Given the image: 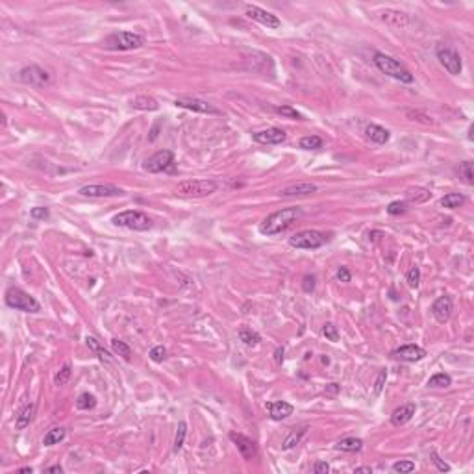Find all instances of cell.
<instances>
[{
    "instance_id": "cell-1",
    "label": "cell",
    "mask_w": 474,
    "mask_h": 474,
    "mask_svg": "<svg viewBox=\"0 0 474 474\" xmlns=\"http://www.w3.org/2000/svg\"><path fill=\"white\" fill-rule=\"evenodd\" d=\"M300 217H302V209L300 207H284V209H278V212L271 213L269 217L263 219V222L259 224V232L263 235H278L282 232H286Z\"/></svg>"
},
{
    "instance_id": "cell-2",
    "label": "cell",
    "mask_w": 474,
    "mask_h": 474,
    "mask_svg": "<svg viewBox=\"0 0 474 474\" xmlns=\"http://www.w3.org/2000/svg\"><path fill=\"white\" fill-rule=\"evenodd\" d=\"M373 61L378 69L382 71L383 74H387V76H391V78L398 80L402 83H413V74L391 56L383 54V52H374Z\"/></svg>"
},
{
    "instance_id": "cell-3",
    "label": "cell",
    "mask_w": 474,
    "mask_h": 474,
    "mask_svg": "<svg viewBox=\"0 0 474 474\" xmlns=\"http://www.w3.org/2000/svg\"><path fill=\"white\" fill-rule=\"evenodd\" d=\"M111 222L119 228H128V230L134 232H147L154 226L152 219L143 212H137V209H128V212H120L117 213Z\"/></svg>"
},
{
    "instance_id": "cell-4",
    "label": "cell",
    "mask_w": 474,
    "mask_h": 474,
    "mask_svg": "<svg viewBox=\"0 0 474 474\" xmlns=\"http://www.w3.org/2000/svg\"><path fill=\"white\" fill-rule=\"evenodd\" d=\"M217 182L213 180H185L176 185L174 193L184 198H202L209 197L217 191Z\"/></svg>"
},
{
    "instance_id": "cell-5",
    "label": "cell",
    "mask_w": 474,
    "mask_h": 474,
    "mask_svg": "<svg viewBox=\"0 0 474 474\" xmlns=\"http://www.w3.org/2000/svg\"><path fill=\"white\" fill-rule=\"evenodd\" d=\"M6 304L11 309H17V311H24V313H37L41 306L33 299L32 295H28L26 291H23L21 287H9L6 291Z\"/></svg>"
},
{
    "instance_id": "cell-6",
    "label": "cell",
    "mask_w": 474,
    "mask_h": 474,
    "mask_svg": "<svg viewBox=\"0 0 474 474\" xmlns=\"http://www.w3.org/2000/svg\"><path fill=\"white\" fill-rule=\"evenodd\" d=\"M145 45V37L135 32H115L104 39L108 50H134Z\"/></svg>"
},
{
    "instance_id": "cell-7",
    "label": "cell",
    "mask_w": 474,
    "mask_h": 474,
    "mask_svg": "<svg viewBox=\"0 0 474 474\" xmlns=\"http://www.w3.org/2000/svg\"><path fill=\"white\" fill-rule=\"evenodd\" d=\"M326 234H322L319 230H302L299 234L291 235L289 244L295 249H304V250H315L319 247L326 243Z\"/></svg>"
},
{
    "instance_id": "cell-8",
    "label": "cell",
    "mask_w": 474,
    "mask_h": 474,
    "mask_svg": "<svg viewBox=\"0 0 474 474\" xmlns=\"http://www.w3.org/2000/svg\"><path fill=\"white\" fill-rule=\"evenodd\" d=\"M435 54H437V60L441 61V65L448 71V73L454 74V76L461 74L463 63H461L460 54H458L454 48H450V46H447V45H437Z\"/></svg>"
},
{
    "instance_id": "cell-9",
    "label": "cell",
    "mask_w": 474,
    "mask_h": 474,
    "mask_svg": "<svg viewBox=\"0 0 474 474\" xmlns=\"http://www.w3.org/2000/svg\"><path fill=\"white\" fill-rule=\"evenodd\" d=\"M172 165H174V154H172V150H160V152H156L154 156H150L145 161L143 169L147 170V172L156 174V172L169 170Z\"/></svg>"
},
{
    "instance_id": "cell-10",
    "label": "cell",
    "mask_w": 474,
    "mask_h": 474,
    "mask_svg": "<svg viewBox=\"0 0 474 474\" xmlns=\"http://www.w3.org/2000/svg\"><path fill=\"white\" fill-rule=\"evenodd\" d=\"M176 108H184V110L195 111V113H206V115H219L221 110L215 108L213 104L206 100H200V98H193V97H180L174 100Z\"/></svg>"
},
{
    "instance_id": "cell-11",
    "label": "cell",
    "mask_w": 474,
    "mask_h": 474,
    "mask_svg": "<svg viewBox=\"0 0 474 474\" xmlns=\"http://www.w3.org/2000/svg\"><path fill=\"white\" fill-rule=\"evenodd\" d=\"M78 193L82 197H89V198H106V197H122L125 191L113 184H91L80 187Z\"/></svg>"
},
{
    "instance_id": "cell-12",
    "label": "cell",
    "mask_w": 474,
    "mask_h": 474,
    "mask_svg": "<svg viewBox=\"0 0 474 474\" xmlns=\"http://www.w3.org/2000/svg\"><path fill=\"white\" fill-rule=\"evenodd\" d=\"M19 78H21L23 83H26V85L43 87V85H46V83L50 82V74L46 73L45 69H41L39 65H30V67H24L19 73Z\"/></svg>"
},
{
    "instance_id": "cell-13",
    "label": "cell",
    "mask_w": 474,
    "mask_h": 474,
    "mask_svg": "<svg viewBox=\"0 0 474 474\" xmlns=\"http://www.w3.org/2000/svg\"><path fill=\"white\" fill-rule=\"evenodd\" d=\"M244 15H247L249 19H252V21H256V23L263 24V26L272 28V30H276V28L282 26L280 19H278L276 15H272L271 11L258 8V6H247V11H244Z\"/></svg>"
},
{
    "instance_id": "cell-14",
    "label": "cell",
    "mask_w": 474,
    "mask_h": 474,
    "mask_svg": "<svg viewBox=\"0 0 474 474\" xmlns=\"http://www.w3.org/2000/svg\"><path fill=\"white\" fill-rule=\"evenodd\" d=\"M230 439L234 441L235 447H237V450H239V454L243 456V460H247V461L256 460V456H258V447H256V443H254L252 439L243 435V433H230Z\"/></svg>"
},
{
    "instance_id": "cell-15",
    "label": "cell",
    "mask_w": 474,
    "mask_h": 474,
    "mask_svg": "<svg viewBox=\"0 0 474 474\" xmlns=\"http://www.w3.org/2000/svg\"><path fill=\"white\" fill-rule=\"evenodd\" d=\"M391 356L395 359H400V361H408V363H415V361H420V359L426 358V350L423 346L417 345H404L398 346L391 352Z\"/></svg>"
},
{
    "instance_id": "cell-16",
    "label": "cell",
    "mask_w": 474,
    "mask_h": 474,
    "mask_svg": "<svg viewBox=\"0 0 474 474\" xmlns=\"http://www.w3.org/2000/svg\"><path fill=\"white\" fill-rule=\"evenodd\" d=\"M252 137L259 145H280L287 139V134L282 128H267L261 130V132H256Z\"/></svg>"
},
{
    "instance_id": "cell-17",
    "label": "cell",
    "mask_w": 474,
    "mask_h": 474,
    "mask_svg": "<svg viewBox=\"0 0 474 474\" xmlns=\"http://www.w3.org/2000/svg\"><path fill=\"white\" fill-rule=\"evenodd\" d=\"M452 311H454V302H452L450 296H439L435 302L432 304V315L435 317L437 322H447L452 317Z\"/></svg>"
},
{
    "instance_id": "cell-18",
    "label": "cell",
    "mask_w": 474,
    "mask_h": 474,
    "mask_svg": "<svg viewBox=\"0 0 474 474\" xmlns=\"http://www.w3.org/2000/svg\"><path fill=\"white\" fill-rule=\"evenodd\" d=\"M317 193V185L309 184V182H299V184H291L287 187L280 189V197H308V195Z\"/></svg>"
},
{
    "instance_id": "cell-19",
    "label": "cell",
    "mask_w": 474,
    "mask_h": 474,
    "mask_svg": "<svg viewBox=\"0 0 474 474\" xmlns=\"http://www.w3.org/2000/svg\"><path fill=\"white\" fill-rule=\"evenodd\" d=\"M415 411H417L415 402H408V404L396 408L391 415V424L393 426H404V424H408L411 419H413Z\"/></svg>"
},
{
    "instance_id": "cell-20",
    "label": "cell",
    "mask_w": 474,
    "mask_h": 474,
    "mask_svg": "<svg viewBox=\"0 0 474 474\" xmlns=\"http://www.w3.org/2000/svg\"><path fill=\"white\" fill-rule=\"evenodd\" d=\"M267 411H269V415H271L272 420H284L293 415L295 408L286 400H276V402H269Z\"/></svg>"
},
{
    "instance_id": "cell-21",
    "label": "cell",
    "mask_w": 474,
    "mask_h": 474,
    "mask_svg": "<svg viewBox=\"0 0 474 474\" xmlns=\"http://www.w3.org/2000/svg\"><path fill=\"white\" fill-rule=\"evenodd\" d=\"M380 19L393 28H406L410 24V17L404 11H396V9H385V11H382Z\"/></svg>"
},
{
    "instance_id": "cell-22",
    "label": "cell",
    "mask_w": 474,
    "mask_h": 474,
    "mask_svg": "<svg viewBox=\"0 0 474 474\" xmlns=\"http://www.w3.org/2000/svg\"><path fill=\"white\" fill-rule=\"evenodd\" d=\"M365 134H367V137L371 139V141H374V143H378V145L387 143L389 137H391L389 130H385L383 126H378V125H368L367 128H365Z\"/></svg>"
},
{
    "instance_id": "cell-23",
    "label": "cell",
    "mask_w": 474,
    "mask_h": 474,
    "mask_svg": "<svg viewBox=\"0 0 474 474\" xmlns=\"http://www.w3.org/2000/svg\"><path fill=\"white\" fill-rule=\"evenodd\" d=\"M36 410H37L36 404H28L24 410H21V413H19L17 419H15V430H24V428H26L28 424L32 423L33 415H36Z\"/></svg>"
},
{
    "instance_id": "cell-24",
    "label": "cell",
    "mask_w": 474,
    "mask_h": 474,
    "mask_svg": "<svg viewBox=\"0 0 474 474\" xmlns=\"http://www.w3.org/2000/svg\"><path fill=\"white\" fill-rule=\"evenodd\" d=\"M308 430H309L308 426H302V428H299V430H293V432L284 439L282 448H284V450H291V448H295L296 445H300V441H302V437L308 433Z\"/></svg>"
},
{
    "instance_id": "cell-25",
    "label": "cell",
    "mask_w": 474,
    "mask_h": 474,
    "mask_svg": "<svg viewBox=\"0 0 474 474\" xmlns=\"http://www.w3.org/2000/svg\"><path fill=\"white\" fill-rule=\"evenodd\" d=\"M237 336H239V339L243 341L247 346H256V345H259V341H261L258 331H254L252 328H249V326H241L239 331H237Z\"/></svg>"
},
{
    "instance_id": "cell-26",
    "label": "cell",
    "mask_w": 474,
    "mask_h": 474,
    "mask_svg": "<svg viewBox=\"0 0 474 474\" xmlns=\"http://www.w3.org/2000/svg\"><path fill=\"white\" fill-rule=\"evenodd\" d=\"M85 343H87L89 348H91L93 352H95V354H97L98 358L102 359V361H106V363H110V361H111L110 352H108V350H104V346L100 345V341H98L97 337L87 336V337H85Z\"/></svg>"
},
{
    "instance_id": "cell-27",
    "label": "cell",
    "mask_w": 474,
    "mask_h": 474,
    "mask_svg": "<svg viewBox=\"0 0 474 474\" xmlns=\"http://www.w3.org/2000/svg\"><path fill=\"white\" fill-rule=\"evenodd\" d=\"M132 108H134V110H141V111H156L157 108H160V104L150 97H135L134 100H132Z\"/></svg>"
},
{
    "instance_id": "cell-28",
    "label": "cell",
    "mask_w": 474,
    "mask_h": 474,
    "mask_svg": "<svg viewBox=\"0 0 474 474\" xmlns=\"http://www.w3.org/2000/svg\"><path fill=\"white\" fill-rule=\"evenodd\" d=\"M336 447L343 452H358L363 448V441L358 437H346V439H341Z\"/></svg>"
},
{
    "instance_id": "cell-29",
    "label": "cell",
    "mask_w": 474,
    "mask_h": 474,
    "mask_svg": "<svg viewBox=\"0 0 474 474\" xmlns=\"http://www.w3.org/2000/svg\"><path fill=\"white\" fill-rule=\"evenodd\" d=\"M465 200L467 198L460 193H448L441 198V206L448 207V209H456V207H460L461 204H465Z\"/></svg>"
},
{
    "instance_id": "cell-30",
    "label": "cell",
    "mask_w": 474,
    "mask_h": 474,
    "mask_svg": "<svg viewBox=\"0 0 474 474\" xmlns=\"http://www.w3.org/2000/svg\"><path fill=\"white\" fill-rule=\"evenodd\" d=\"M65 428H52L45 433V439H43V445L45 447H52V445H58L60 441L65 439Z\"/></svg>"
},
{
    "instance_id": "cell-31",
    "label": "cell",
    "mask_w": 474,
    "mask_h": 474,
    "mask_svg": "<svg viewBox=\"0 0 474 474\" xmlns=\"http://www.w3.org/2000/svg\"><path fill=\"white\" fill-rule=\"evenodd\" d=\"M111 348H113V352H115L117 356H120V358L125 359V361H130V359H132V348L126 345L125 341L111 339Z\"/></svg>"
},
{
    "instance_id": "cell-32",
    "label": "cell",
    "mask_w": 474,
    "mask_h": 474,
    "mask_svg": "<svg viewBox=\"0 0 474 474\" xmlns=\"http://www.w3.org/2000/svg\"><path fill=\"white\" fill-rule=\"evenodd\" d=\"M300 148H304V150H319V148H322V145H324V141H322L319 135H306V137L300 139Z\"/></svg>"
},
{
    "instance_id": "cell-33",
    "label": "cell",
    "mask_w": 474,
    "mask_h": 474,
    "mask_svg": "<svg viewBox=\"0 0 474 474\" xmlns=\"http://www.w3.org/2000/svg\"><path fill=\"white\" fill-rule=\"evenodd\" d=\"M95 406H97V398L93 395H89V393H82L78 396V400H76V408L78 410H93Z\"/></svg>"
},
{
    "instance_id": "cell-34",
    "label": "cell",
    "mask_w": 474,
    "mask_h": 474,
    "mask_svg": "<svg viewBox=\"0 0 474 474\" xmlns=\"http://www.w3.org/2000/svg\"><path fill=\"white\" fill-rule=\"evenodd\" d=\"M452 383V378L445 373H437L433 374L428 380V387H448Z\"/></svg>"
},
{
    "instance_id": "cell-35",
    "label": "cell",
    "mask_w": 474,
    "mask_h": 474,
    "mask_svg": "<svg viewBox=\"0 0 474 474\" xmlns=\"http://www.w3.org/2000/svg\"><path fill=\"white\" fill-rule=\"evenodd\" d=\"M460 176L465 180V184H469V185L474 184V169H472V163H470V161H463L460 165Z\"/></svg>"
},
{
    "instance_id": "cell-36",
    "label": "cell",
    "mask_w": 474,
    "mask_h": 474,
    "mask_svg": "<svg viewBox=\"0 0 474 474\" xmlns=\"http://www.w3.org/2000/svg\"><path fill=\"white\" fill-rule=\"evenodd\" d=\"M71 374H73V371H71V365H63V367L58 371V374L54 376V383L56 385H65V383L69 382Z\"/></svg>"
},
{
    "instance_id": "cell-37",
    "label": "cell",
    "mask_w": 474,
    "mask_h": 474,
    "mask_svg": "<svg viewBox=\"0 0 474 474\" xmlns=\"http://www.w3.org/2000/svg\"><path fill=\"white\" fill-rule=\"evenodd\" d=\"M185 435H187V424L180 423L178 424V432H176V439H174V452H180L184 447Z\"/></svg>"
},
{
    "instance_id": "cell-38",
    "label": "cell",
    "mask_w": 474,
    "mask_h": 474,
    "mask_svg": "<svg viewBox=\"0 0 474 474\" xmlns=\"http://www.w3.org/2000/svg\"><path fill=\"white\" fill-rule=\"evenodd\" d=\"M393 470H395V472H400V474L413 472L415 463L410 460H400V461H396V463H393Z\"/></svg>"
},
{
    "instance_id": "cell-39",
    "label": "cell",
    "mask_w": 474,
    "mask_h": 474,
    "mask_svg": "<svg viewBox=\"0 0 474 474\" xmlns=\"http://www.w3.org/2000/svg\"><path fill=\"white\" fill-rule=\"evenodd\" d=\"M276 113H280V115H284V117H287V119H302V113L300 111H296L295 108L293 106H278L276 108Z\"/></svg>"
},
{
    "instance_id": "cell-40",
    "label": "cell",
    "mask_w": 474,
    "mask_h": 474,
    "mask_svg": "<svg viewBox=\"0 0 474 474\" xmlns=\"http://www.w3.org/2000/svg\"><path fill=\"white\" fill-rule=\"evenodd\" d=\"M322 333H324V337H326L328 341H339V331H337V326L336 324H331V322H326V324L322 326Z\"/></svg>"
},
{
    "instance_id": "cell-41",
    "label": "cell",
    "mask_w": 474,
    "mask_h": 474,
    "mask_svg": "<svg viewBox=\"0 0 474 474\" xmlns=\"http://www.w3.org/2000/svg\"><path fill=\"white\" fill-rule=\"evenodd\" d=\"M387 213L389 215H402V213H406V209H408V206H406V202H400V200H396V202H391L389 206L385 207Z\"/></svg>"
},
{
    "instance_id": "cell-42",
    "label": "cell",
    "mask_w": 474,
    "mask_h": 474,
    "mask_svg": "<svg viewBox=\"0 0 474 474\" xmlns=\"http://www.w3.org/2000/svg\"><path fill=\"white\" fill-rule=\"evenodd\" d=\"M406 280H408V284H410L411 287H417L420 282V271L419 267H411L410 271H408V274H406Z\"/></svg>"
},
{
    "instance_id": "cell-43",
    "label": "cell",
    "mask_w": 474,
    "mask_h": 474,
    "mask_svg": "<svg viewBox=\"0 0 474 474\" xmlns=\"http://www.w3.org/2000/svg\"><path fill=\"white\" fill-rule=\"evenodd\" d=\"M148 356H150V359H152V361H156V363H161V361L167 358V350L163 348V346H154V348L150 350V354H148Z\"/></svg>"
},
{
    "instance_id": "cell-44",
    "label": "cell",
    "mask_w": 474,
    "mask_h": 474,
    "mask_svg": "<svg viewBox=\"0 0 474 474\" xmlns=\"http://www.w3.org/2000/svg\"><path fill=\"white\" fill-rule=\"evenodd\" d=\"M385 378H387L385 371H380V374H378V378H376V383H374V395H380V393H382L383 383H385Z\"/></svg>"
},
{
    "instance_id": "cell-45",
    "label": "cell",
    "mask_w": 474,
    "mask_h": 474,
    "mask_svg": "<svg viewBox=\"0 0 474 474\" xmlns=\"http://www.w3.org/2000/svg\"><path fill=\"white\" fill-rule=\"evenodd\" d=\"M432 461L435 463V467H437L441 472H448V470H450V465H447L445 461H441V458H439L435 452H432Z\"/></svg>"
},
{
    "instance_id": "cell-46",
    "label": "cell",
    "mask_w": 474,
    "mask_h": 474,
    "mask_svg": "<svg viewBox=\"0 0 474 474\" xmlns=\"http://www.w3.org/2000/svg\"><path fill=\"white\" fill-rule=\"evenodd\" d=\"M30 217L32 219H46L48 217V207H33L30 212Z\"/></svg>"
},
{
    "instance_id": "cell-47",
    "label": "cell",
    "mask_w": 474,
    "mask_h": 474,
    "mask_svg": "<svg viewBox=\"0 0 474 474\" xmlns=\"http://www.w3.org/2000/svg\"><path fill=\"white\" fill-rule=\"evenodd\" d=\"M302 289L306 291V293H311V291L315 289V276H304V280H302Z\"/></svg>"
},
{
    "instance_id": "cell-48",
    "label": "cell",
    "mask_w": 474,
    "mask_h": 474,
    "mask_svg": "<svg viewBox=\"0 0 474 474\" xmlns=\"http://www.w3.org/2000/svg\"><path fill=\"white\" fill-rule=\"evenodd\" d=\"M313 470H315V474H328L330 472V465H328L326 461H317Z\"/></svg>"
},
{
    "instance_id": "cell-49",
    "label": "cell",
    "mask_w": 474,
    "mask_h": 474,
    "mask_svg": "<svg viewBox=\"0 0 474 474\" xmlns=\"http://www.w3.org/2000/svg\"><path fill=\"white\" fill-rule=\"evenodd\" d=\"M350 271L346 267H339L337 269V280L339 282H350Z\"/></svg>"
},
{
    "instance_id": "cell-50",
    "label": "cell",
    "mask_w": 474,
    "mask_h": 474,
    "mask_svg": "<svg viewBox=\"0 0 474 474\" xmlns=\"http://www.w3.org/2000/svg\"><path fill=\"white\" fill-rule=\"evenodd\" d=\"M282 361H284V348H278L276 350V363L280 365Z\"/></svg>"
},
{
    "instance_id": "cell-51",
    "label": "cell",
    "mask_w": 474,
    "mask_h": 474,
    "mask_svg": "<svg viewBox=\"0 0 474 474\" xmlns=\"http://www.w3.org/2000/svg\"><path fill=\"white\" fill-rule=\"evenodd\" d=\"M354 472H365V474H371V472H373V469H371V467H358V469H354Z\"/></svg>"
},
{
    "instance_id": "cell-52",
    "label": "cell",
    "mask_w": 474,
    "mask_h": 474,
    "mask_svg": "<svg viewBox=\"0 0 474 474\" xmlns=\"http://www.w3.org/2000/svg\"><path fill=\"white\" fill-rule=\"evenodd\" d=\"M45 470H46V472H60V474H61V472H63V469H61V467H60V465L48 467V469H45Z\"/></svg>"
},
{
    "instance_id": "cell-53",
    "label": "cell",
    "mask_w": 474,
    "mask_h": 474,
    "mask_svg": "<svg viewBox=\"0 0 474 474\" xmlns=\"http://www.w3.org/2000/svg\"><path fill=\"white\" fill-rule=\"evenodd\" d=\"M21 472H32V469H30V467H23V469H21Z\"/></svg>"
}]
</instances>
